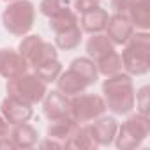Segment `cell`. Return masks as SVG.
Masks as SVG:
<instances>
[{
  "mask_svg": "<svg viewBox=\"0 0 150 150\" xmlns=\"http://www.w3.org/2000/svg\"><path fill=\"white\" fill-rule=\"evenodd\" d=\"M103 94L106 110L115 115H129L134 110V85L131 74L120 71L113 76H106L103 81Z\"/></svg>",
  "mask_w": 150,
  "mask_h": 150,
  "instance_id": "obj_1",
  "label": "cell"
},
{
  "mask_svg": "<svg viewBox=\"0 0 150 150\" xmlns=\"http://www.w3.org/2000/svg\"><path fill=\"white\" fill-rule=\"evenodd\" d=\"M122 65L131 76H143L150 69V35L146 30L134 32L124 44Z\"/></svg>",
  "mask_w": 150,
  "mask_h": 150,
  "instance_id": "obj_2",
  "label": "cell"
},
{
  "mask_svg": "<svg viewBox=\"0 0 150 150\" xmlns=\"http://www.w3.org/2000/svg\"><path fill=\"white\" fill-rule=\"evenodd\" d=\"M35 21V7L30 0H13L2 13L4 28L18 37L27 35Z\"/></svg>",
  "mask_w": 150,
  "mask_h": 150,
  "instance_id": "obj_3",
  "label": "cell"
},
{
  "mask_svg": "<svg viewBox=\"0 0 150 150\" xmlns=\"http://www.w3.org/2000/svg\"><path fill=\"white\" fill-rule=\"evenodd\" d=\"M150 134V118L148 115L134 113L131 115L122 125H118L115 134V145L120 150H132L138 148Z\"/></svg>",
  "mask_w": 150,
  "mask_h": 150,
  "instance_id": "obj_4",
  "label": "cell"
},
{
  "mask_svg": "<svg viewBox=\"0 0 150 150\" xmlns=\"http://www.w3.org/2000/svg\"><path fill=\"white\" fill-rule=\"evenodd\" d=\"M6 90H7V96L34 106L44 99L48 92V83H44L35 72H23L21 76L7 80Z\"/></svg>",
  "mask_w": 150,
  "mask_h": 150,
  "instance_id": "obj_5",
  "label": "cell"
},
{
  "mask_svg": "<svg viewBox=\"0 0 150 150\" xmlns=\"http://www.w3.org/2000/svg\"><path fill=\"white\" fill-rule=\"evenodd\" d=\"M18 51L25 58L28 67H32V69H35L50 60L58 58L57 46L44 41L41 35H23V39L18 46Z\"/></svg>",
  "mask_w": 150,
  "mask_h": 150,
  "instance_id": "obj_6",
  "label": "cell"
},
{
  "mask_svg": "<svg viewBox=\"0 0 150 150\" xmlns=\"http://www.w3.org/2000/svg\"><path fill=\"white\" fill-rule=\"evenodd\" d=\"M104 111H106V103L101 96L83 92L69 97V117L78 124L92 122L97 117L104 115Z\"/></svg>",
  "mask_w": 150,
  "mask_h": 150,
  "instance_id": "obj_7",
  "label": "cell"
},
{
  "mask_svg": "<svg viewBox=\"0 0 150 150\" xmlns=\"http://www.w3.org/2000/svg\"><path fill=\"white\" fill-rule=\"evenodd\" d=\"M0 113L9 122V125H16V124L28 122L34 115V108H32V104H28L25 101L7 96L2 101V104H0Z\"/></svg>",
  "mask_w": 150,
  "mask_h": 150,
  "instance_id": "obj_8",
  "label": "cell"
},
{
  "mask_svg": "<svg viewBox=\"0 0 150 150\" xmlns=\"http://www.w3.org/2000/svg\"><path fill=\"white\" fill-rule=\"evenodd\" d=\"M28 71V64L20 55V51L13 48H2L0 50V76L6 80H13L16 76H21Z\"/></svg>",
  "mask_w": 150,
  "mask_h": 150,
  "instance_id": "obj_9",
  "label": "cell"
},
{
  "mask_svg": "<svg viewBox=\"0 0 150 150\" xmlns=\"http://www.w3.org/2000/svg\"><path fill=\"white\" fill-rule=\"evenodd\" d=\"M104 30H106V35L110 37V41L115 46H124L129 41V37L134 34V27L129 21V18L124 16V14H118V13H113L108 18V23H106Z\"/></svg>",
  "mask_w": 150,
  "mask_h": 150,
  "instance_id": "obj_10",
  "label": "cell"
},
{
  "mask_svg": "<svg viewBox=\"0 0 150 150\" xmlns=\"http://www.w3.org/2000/svg\"><path fill=\"white\" fill-rule=\"evenodd\" d=\"M42 111L50 122L69 117V97L65 94H62L60 90L46 92V96L42 99Z\"/></svg>",
  "mask_w": 150,
  "mask_h": 150,
  "instance_id": "obj_11",
  "label": "cell"
},
{
  "mask_svg": "<svg viewBox=\"0 0 150 150\" xmlns=\"http://www.w3.org/2000/svg\"><path fill=\"white\" fill-rule=\"evenodd\" d=\"M90 127V132H92V138L94 141L97 143V146H108L113 143L115 139V134H117V129H118V124L113 117H97L92 124H88Z\"/></svg>",
  "mask_w": 150,
  "mask_h": 150,
  "instance_id": "obj_12",
  "label": "cell"
},
{
  "mask_svg": "<svg viewBox=\"0 0 150 150\" xmlns=\"http://www.w3.org/2000/svg\"><path fill=\"white\" fill-rule=\"evenodd\" d=\"M57 83V90H60L62 94H65L67 97H72V96H78V94H83L90 85L85 78H81L80 74L74 71V69H67V71H62L58 74V78L55 80Z\"/></svg>",
  "mask_w": 150,
  "mask_h": 150,
  "instance_id": "obj_13",
  "label": "cell"
},
{
  "mask_svg": "<svg viewBox=\"0 0 150 150\" xmlns=\"http://www.w3.org/2000/svg\"><path fill=\"white\" fill-rule=\"evenodd\" d=\"M108 11L103 9L101 6L87 11V13H81V18H80V28L87 34H101L104 28H106V23H108Z\"/></svg>",
  "mask_w": 150,
  "mask_h": 150,
  "instance_id": "obj_14",
  "label": "cell"
},
{
  "mask_svg": "<svg viewBox=\"0 0 150 150\" xmlns=\"http://www.w3.org/2000/svg\"><path fill=\"white\" fill-rule=\"evenodd\" d=\"M78 122H74L71 117H65V118H58V120H51L50 125H48V138H53L60 143H64V146L67 145V141L72 138V134L76 132L78 129Z\"/></svg>",
  "mask_w": 150,
  "mask_h": 150,
  "instance_id": "obj_15",
  "label": "cell"
},
{
  "mask_svg": "<svg viewBox=\"0 0 150 150\" xmlns=\"http://www.w3.org/2000/svg\"><path fill=\"white\" fill-rule=\"evenodd\" d=\"M37 131L34 125H30L28 122L23 124H16L11 129V139L16 145V148H32L37 143Z\"/></svg>",
  "mask_w": 150,
  "mask_h": 150,
  "instance_id": "obj_16",
  "label": "cell"
},
{
  "mask_svg": "<svg viewBox=\"0 0 150 150\" xmlns=\"http://www.w3.org/2000/svg\"><path fill=\"white\" fill-rule=\"evenodd\" d=\"M90 35L92 37H88V41H87V55L94 62L115 50V44L110 41V37L106 34H90Z\"/></svg>",
  "mask_w": 150,
  "mask_h": 150,
  "instance_id": "obj_17",
  "label": "cell"
},
{
  "mask_svg": "<svg viewBox=\"0 0 150 150\" xmlns=\"http://www.w3.org/2000/svg\"><path fill=\"white\" fill-rule=\"evenodd\" d=\"M81 37H83V30L80 28V25H74L71 28H65V30L55 34V46L58 50L69 51V50H74L80 46Z\"/></svg>",
  "mask_w": 150,
  "mask_h": 150,
  "instance_id": "obj_18",
  "label": "cell"
},
{
  "mask_svg": "<svg viewBox=\"0 0 150 150\" xmlns=\"http://www.w3.org/2000/svg\"><path fill=\"white\" fill-rule=\"evenodd\" d=\"M71 69H74L81 78H85L88 81V85H94L99 78V72H97V65L92 58L88 57H78V58H74L69 65Z\"/></svg>",
  "mask_w": 150,
  "mask_h": 150,
  "instance_id": "obj_19",
  "label": "cell"
},
{
  "mask_svg": "<svg viewBox=\"0 0 150 150\" xmlns=\"http://www.w3.org/2000/svg\"><path fill=\"white\" fill-rule=\"evenodd\" d=\"M96 65H97V72L103 74V76H113V74H117V72H120L124 69L122 57L115 50L110 51V53H106L99 60H96Z\"/></svg>",
  "mask_w": 150,
  "mask_h": 150,
  "instance_id": "obj_20",
  "label": "cell"
},
{
  "mask_svg": "<svg viewBox=\"0 0 150 150\" xmlns=\"http://www.w3.org/2000/svg\"><path fill=\"white\" fill-rule=\"evenodd\" d=\"M65 146H71V148H85V150L96 148L97 143L92 138V132H90L88 124H80L78 129H76V132L72 134V138L67 141Z\"/></svg>",
  "mask_w": 150,
  "mask_h": 150,
  "instance_id": "obj_21",
  "label": "cell"
},
{
  "mask_svg": "<svg viewBox=\"0 0 150 150\" xmlns=\"http://www.w3.org/2000/svg\"><path fill=\"white\" fill-rule=\"evenodd\" d=\"M129 21L132 23L134 28L139 30H148L150 27V11H148V4H139L138 0L132 4V7L127 13Z\"/></svg>",
  "mask_w": 150,
  "mask_h": 150,
  "instance_id": "obj_22",
  "label": "cell"
},
{
  "mask_svg": "<svg viewBox=\"0 0 150 150\" xmlns=\"http://www.w3.org/2000/svg\"><path fill=\"white\" fill-rule=\"evenodd\" d=\"M74 25H80V18H78L76 11H72L71 7H67L62 13H58L57 16L50 18V27H51V30L55 34L57 32H62L65 28H71Z\"/></svg>",
  "mask_w": 150,
  "mask_h": 150,
  "instance_id": "obj_23",
  "label": "cell"
},
{
  "mask_svg": "<svg viewBox=\"0 0 150 150\" xmlns=\"http://www.w3.org/2000/svg\"><path fill=\"white\" fill-rule=\"evenodd\" d=\"M34 72L37 74V76H39L44 83H53V81L58 78V74L62 72V64L58 62V58H57V60H50V62H46V64L35 67Z\"/></svg>",
  "mask_w": 150,
  "mask_h": 150,
  "instance_id": "obj_24",
  "label": "cell"
},
{
  "mask_svg": "<svg viewBox=\"0 0 150 150\" xmlns=\"http://www.w3.org/2000/svg\"><path fill=\"white\" fill-rule=\"evenodd\" d=\"M69 6H71V0H41L39 11L46 18H53L58 13H62L64 9H67Z\"/></svg>",
  "mask_w": 150,
  "mask_h": 150,
  "instance_id": "obj_25",
  "label": "cell"
},
{
  "mask_svg": "<svg viewBox=\"0 0 150 150\" xmlns=\"http://www.w3.org/2000/svg\"><path fill=\"white\" fill-rule=\"evenodd\" d=\"M148 92H150V88H148L146 85L141 87L138 92H134V106L138 108V113H141V115H148V113H150Z\"/></svg>",
  "mask_w": 150,
  "mask_h": 150,
  "instance_id": "obj_26",
  "label": "cell"
},
{
  "mask_svg": "<svg viewBox=\"0 0 150 150\" xmlns=\"http://www.w3.org/2000/svg\"><path fill=\"white\" fill-rule=\"evenodd\" d=\"M134 2L136 0H111V7H113L115 13L127 16V13H129V9L132 7Z\"/></svg>",
  "mask_w": 150,
  "mask_h": 150,
  "instance_id": "obj_27",
  "label": "cell"
},
{
  "mask_svg": "<svg viewBox=\"0 0 150 150\" xmlns=\"http://www.w3.org/2000/svg\"><path fill=\"white\" fill-rule=\"evenodd\" d=\"M97 6H101V0H74V9L78 13H87Z\"/></svg>",
  "mask_w": 150,
  "mask_h": 150,
  "instance_id": "obj_28",
  "label": "cell"
},
{
  "mask_svg": "<svg viewBox=\"0 0 150 150\" xmlns=\"http://www.w3.org/2000/svg\"><path fill=\"white\" fill-rule=\"evenodd\" d=\"M41 146H42V148H65L64 143H60V141H57V139H53V138H48L46 141H42Z\"/></svg>",
  "mask_w": 150,
  "mask_h": 150,
  "instance_id": "obj_29",
  "label": "cell"
},
{
  "mask_svg": "<svg viewBox=\"0 0 150 150\" xmlns=\"http://www.w3.org/2000/svg\"><path fill=\"white\" fill-rule=\"evenodd\" d=\"M2 136H9V122L2 117V113H0V138Z\"/></svg>",
  "mask_w": 150,
  "mask_h": 150,
  "instance_id": "obj_30",
  "label": "cell"
},
{
  "mask_svg": "<svg viewBox=\"0 0 150 150\" xmlns=\"http://www.w3.org/2000/svg\"><path fill=\"white\" fill-rule=\"evenodd\" d=\"M0 148H16V145L13 143L9 136H2L0 138Z\"/></svg>",
  "mask_w": 150,
  "mask_h": 150,
  "instance_id": "obj_31",
  "label": "cell"
},
{
  "mask_svg": "<svg viewBox=\"0 0 150 150\" xmlns=\"http://www.w3.org/2000/svg\"><path fill=\"white\" fill-rule=\"evenodd\" d=\"M139 4H148V0H138Z\"/></svg>",
  "mask_w": 150,
  "mask_h": 150,
  "instance_id": "obj_32",
  "label": "cell"
},
{
  "mask_svg": "<svg viewBox=\"0 0 150 150\" xmlns=\"http://www.w3.org/2000/svg\"><path fill=\"white\" fill-rule=\"evenodd\" d=\"M4 2H13V0H4Z\"/></svg>",
  "mask_w": 150,
  "mask_h": 150,
  "instance_id": "obj_33",
  "label": "cell"
}]
</instances>
